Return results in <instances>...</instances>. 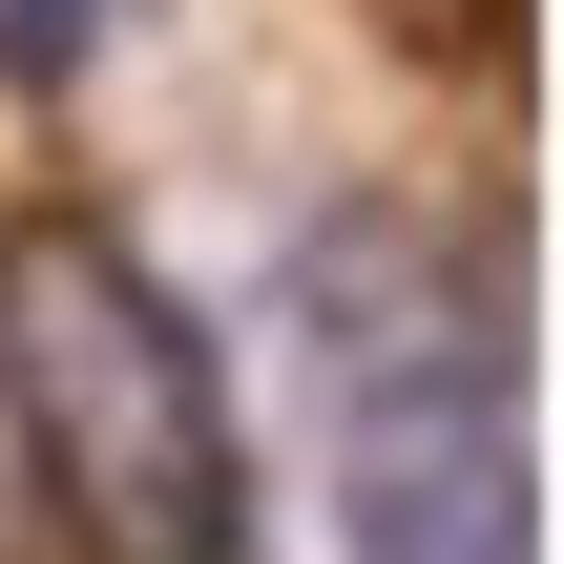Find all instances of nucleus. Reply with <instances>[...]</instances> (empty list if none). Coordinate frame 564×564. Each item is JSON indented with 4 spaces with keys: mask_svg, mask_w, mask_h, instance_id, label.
Returning <instances> with one entry per match:
<instances>
[{
    "mask_svg": "<svg viewBox=\"0 0 564 564\" xmlns=\"http://www.w3.org/2000/svg\"><path fill=\"white\" fill-rule=\"evenodd\" d=\"M0 419H21V481L63 502L84 564H251L230 356L105 209H21L0 230Z\"/></svg>",
    "mask_w": 564,
    "mask_h": 564,
    "instance_id": "f257e3e1",
    "label": "nucleus"
},
{
    "mask_svg": "<svg viewBox=\"0 0 564 564\" xmlns=\"http://www.w3.org/2000/svg\"><path fill=\"white\" fill-rule=\"evenodd\" d=\"M293 356L335 419V564H544L523 356L419 209H335L293 251Z\"/></svg>",
    "mask_w": 564,
    "mask_h": 564,
    "instance_id": "f03ea898",
    "label": "nucleus"
},
{
    "mask_svg": "<svg viewBox=\"0 0 564 564\" xmlns=\"http://www.w3.org/2000/svg\"><path fill=\"white\" fill-rule=\"evenodd\" d=\"M105 42V0H0V84H42V63H84Z\"/></svg>",
    "mask_w": 564,
    "mask_h": 564,
    "instance_id": "7ed1b4c3",
    "label": "nucleus"
}]
</instances>
